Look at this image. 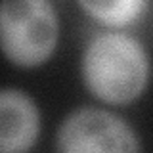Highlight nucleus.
Listing matches in <instances>:
<instances>
[{
	"instance_id": "obj_1",
	"label": "nucleus",
	"mask_w": 153,
	"mask_h": 153,
	"mask_svg": "<svg viewBox=\"0 0 153 153\" xmlns=\"http://www.w3.org/2000/svg\"><path fill=\"white\" fill-rule=\"evenodd\" d=\"M82 84L105 105H128L146 92L149 54L124 31H102L86 42L80 57Z\"/></svg>"
},
{
	"instance_id": "obj_2",
	"label": "nucleus",
	"mask_w": 153,
	"mask_h": 153,
	"mask_svg": "<svg viewBox=\"0 0 153 153\" xmlns=\"http://www.w3.org/2000/svg\"><path fill=\"white\" fill-rule=\"evenodd\" d=\"M59 31L50 0H0V52L12 65L35 69L48 63Z\"/></svg>"
},
{
	"instance_id": "obj_3",
	"label": "nucleus",
	"mask_w": 153,
	"mask_h": 153,
	"mask_svg": "<svg viewBox=\"0 0 153 153\" xmlns=\"http://www.w3.org/2000/svg\"><path fill=\"white\" fill-rule=\"evenodd\" d=\"M56 149L63 153H136L142 151V142L117 113L102 107H80L57 126Z\"/></svg>"
},
{
	"instance_id": "obj_4",
	"label": "nucleus",
	"mask_w": 153,
	"mask_h": 153,
	"mask_svg": "<svg viewBox=\"0 0 153 153\" xmlns=\"http://www.w3.org/2000/svg\"><path fill=\"white\" fill-rule=\"evenodd\" d=\"M40 138V109L27 92L0 88V153H23Z\"/></svg>"
},
{
	"instance_id": "obj_5",
	"label": "nucleus",
	"mask_w": 153,
	"mask_h": 153,
	"mask_svg": "<svg viewBox=\"0 0 153 153\" xmlns=\"http://www.w3.org/2000/svg\"><path fill=\"white\" fill-rule=\"evenodd\" d=\"M82 12L105 29H126L138 23L149 0H76Z\"/></svg>"
}]
</instances>
